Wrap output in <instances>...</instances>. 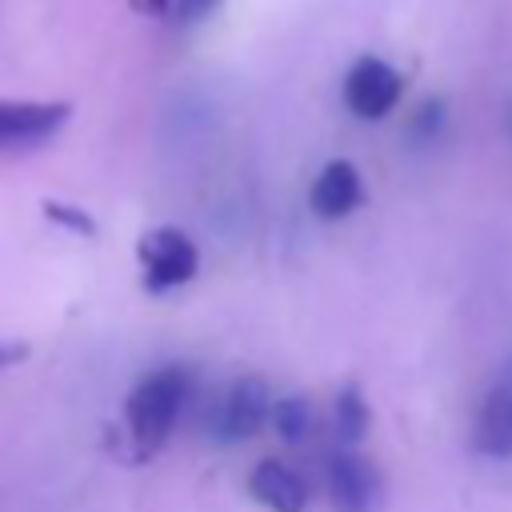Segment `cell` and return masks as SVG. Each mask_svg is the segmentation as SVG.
<instances>
[{"instance_id":"3","label":"cell","mask_w":512,"mask_h":512,"mask_svg":"<svg viewBox=\"0 0 512 512\" xmlns=\"http://www.w3.org/2000/svg\"><path fill=\"white\" fill-rule=\"evenodd\" d=\"M272 392L260 376H240L232 380L208 408V436L216 444H240L252 440L268 420H272Z\"/></svg>"},{"instance_id":"10","label":"cell","mask_w":512,"mask_h":512,"mask_svg":"<svg viewBox=\"0 0 512 512\" xmlns=\"http://www.w3.org/2000/svg\"><path fill=\"white\" fill-rule=\"evenodd\" d=\"M368 424H372V412H368V400L360 396V388L356 384L340 388V396L332 404V428H336V436L344 444H356V440H364Z\"/></svg>"},{"instance_id":"13","label":"cell","mask_w":512,"mask_h":512,"mask_svg":"<svg viewBox=\"0 0 512 512\" xmlns=\"http://www.w3.org/2000/svg\"><path fill=\"white\" fill-rule=\"evenodd\" d=\"M216 4H220V0H180V20H184V24H196V20H204Z\"/></svg>"},{"instance_id":"2","label":"cell","mask_w":512,"mask_h":512,"mask_svg":"<svg viewBox=\"0 0 512 512\" xmlns=\"http://www.w3.org/2000/svg\"><path fill=\"white\" fill-rule=\"evenodd\" d=\"M140 256V284L148 296H164L200 272V248L196 240L176 224H156L136 244Z\"/></svg>"},{"instance_id":"4","label":"cell","mask_w":512,"mask_h":512,"mask_svg":"<svg viewBox=\"0 0 512 512\" xmlns=\"http://www.w3.org/2000/svg\"><path fill=\"white\" fill-rule=\"evenodd\" d=\"M72 116V104L64 100H16L0 96V156L4 152H28L48 144Z\"/></svg>"},{"instance_id":"14","label":"cell","mask_w":512,"mask_h":512,"mask_svg":"<svg viewBox=\"0 0 512 512\" xmlns=\"http://www.w3.org/2000/svg\"><path fill=\"white\" fill-rule=\"evenodd\" d=\"M28 356V348L24 344H12V340H0V372L4 368H12V364H20Z\"/></svg>"},{"instance_id":"15","label":"cell","mask_w":512,"mask_h":512,"mask_svg":"<svg viewBox=\"0 0 512 512\" xmlns=\"http://www.w3.org/2000/svg\"><path fill=\"white\" fill-rule=\"evenodd\" d=\"M128 8H136L140 16H164L172 8V0H128Z\"/></svg>"},{"instance_id":"11","label":"cell","mask_w":512,"mask_h":512,"mask_svg":"<svg viewBox=\"0 0 512 512\" xmlns=\"http://www.w3.org/2000/svg\"><path fill=\"white\" fill-rule=\"evenodd\" d=\"M312 420H316V412H312V404H308L304 396H280V400L272 404V428H276L288 444L304 440V436L312 432Z\"/></svg>"},{"instance_id":"12","label":"cell","mask_w":512,"mask_h":512,"mask_svg":"<svg viewBox=\"0 0 512 512\" xmlns=\"http://www.w3.org/2000/svg\"><path fill=\"white\" fill-rule=\"evenodd\" d=\"M44 216H48L52 224H60V228H72V232H80V236H96V220H92L84 208H76V204L44 200Z\"/></svg>"},{"instance_id":"6","label":"cell","mask_w":512,"mask_h":512,"mask_svg":"<svg viewBox=\"0 0 512 512\" xmlns=\"http://www.w3.org/2000/svg\"><path fill=\"white\" fill-rule=\"evenodd\" d=\"M472 448L492 456V460L512 456V364L488 384V392H484V400L476 408Z\"/></svg>"},{"instance_id":"8","label":"cell","mask_w":512,"mask_h":512,"mask_svg":"<svg viewBox=\"0 0 512 512\" xmlns=\"http://www.w3.org/2000/svg\"><path fill=\"white\" fill-rule=\"evenodd\" d=\"M364 204V180L352 160H328L308 188V208L320 220H344Z\"/></svg>"},{"instance_id":"5","label":"cell","mask_w":512,"mask_h":512,"mask_svg":"<svg viewBox=\"0 0 512 512\" xmlns=\"http://www.w3.org/2000/svg\"><path fill=\"white\" fill-rule=\"evenodd\" d=\"M404 92V76L380 60V56H360L348 76H344V108L360 120H384Z\"/></svg>"},{"instance_id":"9","label":"cell","mask_w":512,"mask_h":512,"mask_svg":"<svg viewBox=\"0 0 512 512\" xmlns=\"http://www.w3.org/2000/svg\"><path fill=\"white\" fill-rule=\"evenodd\" d=\"M248 492L268 508V512H304L308 508V488L304 480L280 464V460H260L248 476Z\"/></svg>"},{"instance_id":"7","label":"cell","mask_w":512,"mask_h":512,"mask_svg":"<svg viewBox=\"0 0 512 512\" xmlns=\"http://www.w3.org/2000/svg\"><path fill=\"white\" fill-rule=\"evenodd\" d=\"M328 500H332V512H376L380 508V472L348 448L336 452L328 464Z\"/></svg>"},{"instance_id":"1","label":"cell","mask_w":512,"mask_h":512,"mask_svg":"<svg viewBox=\"0 0 512 512\" xmlns=\"http://www.w3.org/2000/svg\"><path fill=\"white\" fill-rule=\"evenodd\" d=\"M184 400H188V372L180 364L152 368L148 376L136 380V388L124 396V432H120L128 464H144L168 444L184 412Z\"/></svg>"}]
</instances>
